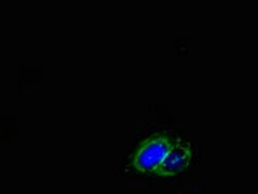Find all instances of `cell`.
Returning a JSON list of instances; mask_svg holds the SVG:
<instances>
[{"instance_id": "cell-1", "label": "cell", "mask_w": 258, "mask_h": 194, "mask_svg": "<svg viewBox=\"0 0 258 194\" xmlns=\"http://www.w3.org/2000/svg\"><path fill=\"white\" fill-rule=\"evenodd\" d=\"M175 145L176 139L169 134H158L149 137L135 153L133 161L135 170L153 173Z\"/></svg>"}, {"instance_id": "cell-2", "label": "cell", "mask_w": 258, "mask_h": 194, "mask_svg": "<svg viewBox=\"0 0 258 194\" xmlns=\"http://www.w3.org/2000/svg\"><path fill=\"white\" fill-rule=\"evenodd\" d=\"M192 161V149L187 144L176 143L167 157L160 166L153 171L157 176H174L187 168Z\"/></svg>"}]
</instances>
